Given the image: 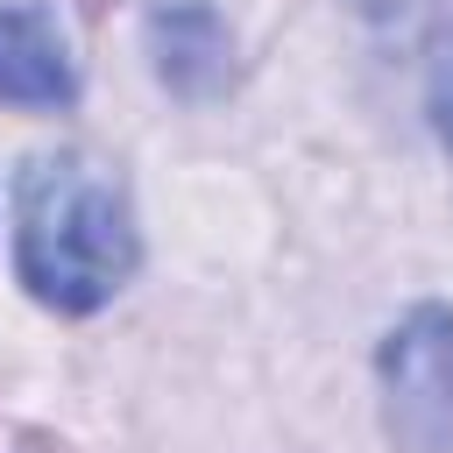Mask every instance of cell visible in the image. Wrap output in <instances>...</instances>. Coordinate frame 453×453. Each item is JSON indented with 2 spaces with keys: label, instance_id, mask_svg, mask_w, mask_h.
Wrapping results in <instances>:
<instances>
[{
  "label": "cell",
  "instance_id": "1",
  "mask_svg": "<svg viewBox=\"0 0 453 453\" xmlns=\"http://www.w3.org/2000/svg\"><path fill=\"white\" fill-rule=\"evenodd\" d=\"M14 248H21V283L42 304L57 311L106 304L134 269V219L120 184L85 156L28 163L14 198Z\"/></svg>",
  "mask_w": 453,
  "mask_h": 453
},
{
  "label": "cell",
  "instance_id": "2",
  "mask_svg": "<svg viewBox=\"0 0 453 453\" xmlns=\"http://www.w3.org/2000/svg\"><path fill=\"white\" fill-rule=\"evenodd\" d=\"M382 389H389V432L411 453H446L453 446V311L425 304L389 333Z\"/></svg>",
  "mask_w": 453,
  "mask_h": 453
},
{
  "label": "cell",
  "instance_id": "3",
  "mask_svg": "<svg viewBox=\"0 0 453 453\" xmlns=\"http://www.w3.org/2000/svg\"><path fill=\"white\" fill-rule=\"evenodd\" d=\"M71 57L50 14L35 7H0V99L14 106H64L71 99Z\"/></svg>",
  "mask_w": 453,
  "mask_h": 453
},
{
  "label": "cell",
  "instance_id": "4",
  "mask_svg": "<svg viewBox=\"0 0 453 453\" xmlns=\"http://www.w3.org/2000/svg\"><path fill=\"white\" fill-rule=\"evenodd\" d=\"M446 134H453V99H446Z\"/></svg>",
  "mask_w": 453,
  "mask_h": 453
}]
</instances>
